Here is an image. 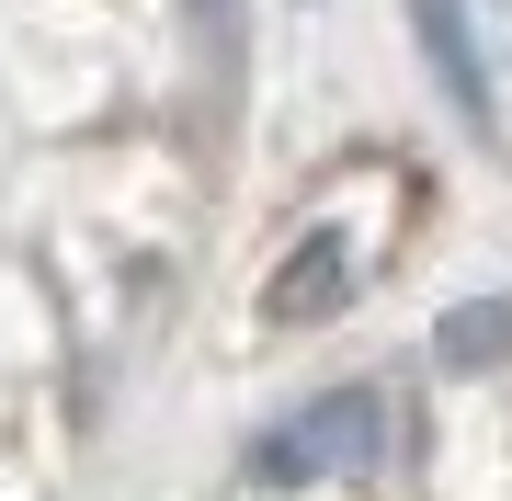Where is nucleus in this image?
<instances>
[{
  "instance_id": "obj_3",
  "label": "nucleus",
  "mask_w": 512,
  "mask_h": 501,
  "mask_svg": "<svg viewBox=\"0 0 512 501\" xmlns=\"http://www.w3.org/2000/svg\"><path fill=\"white\" fill-rule=\"evenodd\" d=\"M433 353H444V365H501V353H512V297H490V308H456V319L433 331Z\"/></svg>"
},
{
  "instance_id": "obj_2",
  "label": "nucleus",
  "mask_w": 512,
  "mask_h": 501,
  "mask_svg": "<svg viewBox=\"0 0 512 501\" xmlns=\"http://www.w3.org/2000/svg\"><path fill=\"white\" fill-rule=\"evenodd\" d=\"M262 308H274V319H319V308H342V251H330V240H308V262H285Z\"/></svg>"
},
{
  "instance_id": "obj_1",
  "label": "nucleus",
  "mask_w": 512,
  "mask_h": 501,
  "mask_svg": "<svg viewBox=\"0 0 512 501\" xmlns=\"http://www.w3.org/2000/svg\"><path fill=\"white\" fill-rule=\"evenodd\" d=\"M387 456V399L376 388H330V399H308L296 422H274L262 433V479H342V467H376Z\"/></svg>"
},
{
  "instance_id": "obj_5",
  "label": "nucleus",
  "mask_w": 512,
  "mask_h": 501,
  "mask_svg": "<svg viewBox=\"0 0 512 501\" xmlns=\"http://www.w3.org/2000/svg\"><path fill=\"white\" fill-rule=\"evenodd\" d=\"M194 12H205V35H217V46H239V0H194Z\"/></svg>"
},
{
  "instance_id": "obj_4",
  "label": "nucleus",
  "mask_w": 512,
  "mask_h": 501,
  "mask_svg": "<svg viewBox=\"0 0 512 501\" xmlns=\"http://www.w3.org/2000/svg\"><path fill=\"white\" fill-rule=\"evenodd\" d=\"M421 35H433V69H444V92H456V103H478V46H467L456 0H421Z\"/></svg>"
}]
</instances>
